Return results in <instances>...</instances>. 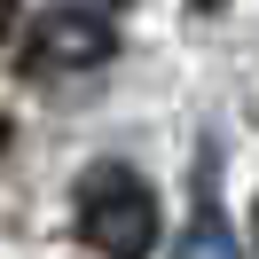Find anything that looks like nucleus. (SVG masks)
Wrapping results in <instances>:
<instances>
[{
    "instance_id": "obj_2",
    "label": "nucleus",
    "mask_w": 259,
    "mask_h": 259,
    "mask_svg": "<svg viewBox=\"0 0 259 259\" xmlns=\"http://www.w3.org/2000/svg\"><path fill=\"white\" fill-rule=\"evenodd\" d=\"M118 55V32L102 8H48L32 24V63L39 71H95Z\"/></svg>"
},
{
    "instance_id": "obj_3",
    "label": "nucleus",
    "mask_w": 259,
    "mask_h": 259,
    "mask_svg": "<svg viewBox=\"0 0 259 259\" xmlns=\"http://www.w3.org/2000/svg\"><path fill=\"white\" fill-rule=\"evenodd\" d=\"M173 259H251V251L236 243V228H228V212H220V196H212V181L196 189V212H189V228H181Z\"/></svg>"
},
{
    "instance_id": "obj_7",
    "label": "nucleus",
    "mask_w": 259,
    "mask_h": 259,
    "mask_svg": "<svg viewBox=\"0 0 259 259\" xmlns=\"http://www.w3.org/2000/svg\"><path fill=\"white\" fill-rule=\"evenodd\" d=\"M0 149H8V126H0Z\"/></svg>"
},
{
    "instance_id": "obj_5",
    "label": "nucleus",
    "mask_w": 259,
    "mask_h": 259,
    "mask_svg": "<svg viewBox=\"0 0 259 259\" xmlns=\"http://www.w3.org/2000/svg\"><path fill=\"white\" fill-rule=\"evenodd\" d=\"M189 8H196V16H220V8H228V0H189Z\"/></svg>"
},
{
    "instance_id": "obj_1",
    "label": "nucleus",
    "mask_w": 259,
    "mask_h": 259,
    "mask_svg": "<svg viewBox=\"0 0 259 259\" xmlns=\"http://www.w3.org/2000/svg\"><path fill=\"white\" fill-rule=\"evenodd\" d=\"M79 236L102 259H149L157 251L165 220H157V196H149V181L134 165H110V157L87 165V181H79Z\"/></svg>"
},
{
    "instance_id": "obj_4",
    "label": "nucleus",
    "mask_w": 259,
    "mask_h": 259,
    "mask_svg": "<svg viewBox=\"0 0 259 259\" xmlns=\"http://www.w3.org/2000/svg\"><path fill=\"white\" fill-rule=\"evenodd\" d=\"M8 32H16V0H0V39H8Z\"/></svg>"
},
{
    "instance_id": "obj_6",
    "label": "nucleus",
    "mask_w": 259,
    "mask_h": 259,
    "mask_svg": "<svg viewBox=\"0 0 259 259\" xmlns=\"http://www.w3.org/2000/svg\"><path fill=\"white\" fill-rule=\"evenodd\" d=\"M251 243H259V204H251Z\"/></svg>"
}]
</instances>
